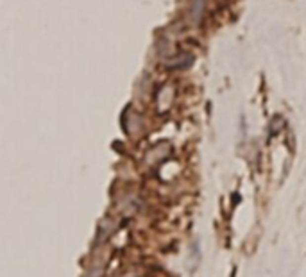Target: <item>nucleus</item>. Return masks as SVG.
I'll return each instance as SVG.
<instances>
[{
    "mask_svg": "<svg viewBox=\"0 0 306 277\" xmlns=\"http://www.w3.org/2000/svg\"><path fill=\"white\" fill-rule=\"evenodd\" d=\"M192 63H193L192 54H181V56L174 57V59H170L167 66L172 68V70H183V68H188Z\"/></svg>",
    "mask_w": 306,
    "mask_h": 277,
    "instance_id": "obj_1",
    "label": "nucleus"
},
{
    "mask_svg": "<svg viewBox=\"0 0 306 277\" xmlns=\"http://www.w3.org/2000/svg\"><path fill=\"white\" fill-rule=\"evenodd\" d=\"M204 4H206V0H195L192 5V16L193 18H199L201 16V13H203L204 9Z\"/></svg>",
    "mask_w": 306,
    "mask_h": 277,
    "instance_id": "obj_2",
    "label": "nucleus"
}]
</instances>
